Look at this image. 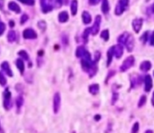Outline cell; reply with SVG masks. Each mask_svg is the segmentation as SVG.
Returning a JSON list of instances; mask_svg holds the SVG:
<instances>
[{"label":"cell","instance_id":"cell-43","mask_svg":"<svg viewBox=\"0 0 154 133\" xmlns=\"http://www.w3.org/2000/svg\"><path fill=\"white\" fill-rule=\"evenodd\" d=\"M3 5H4V1L3 0H0V8H3Z\"/></svg>","mask_w":154,"mask_h":133},{"label":"cell","instance_id":"cell-27","mask_svg":"<svg viewBox=\"0 0 154 133\" xmlns=\"http://www.w3.org/2000/svg\"><path fill=\"white\" fill-rule=\"evenodd\" d=\"M18 55H19L22 59H24V60H26V61L29 60V55H28V54L26 53L25 50L19 51V52H18Z\"/></svg>","mask_w":154,"mask_h":133},{"label":"cell","instance_id":"cell-19","mask_svg":"<svg viewBox=\"0 0 154 133\" xmlns=\"http://www.w3.org/2000/svg\"><path fill=\"white\" fill-rule=\"evenodd\" d=\"M89 92L92 94V95H97L99 92V84L97 83H94L91 84L89 87Z\"/></svg>","mask_w":154,"mask_h":133},{"label":"cell","instance_id":"cell-7","mask_svg":"<svg viewBox=\"0 0 154 133\" xmlns=\"http://www.w3.org/2000/svg\"><path fill=\"white\" fill-rule=\"evenodd\" d=\"M41 6H42V11L43 13L50 12L53 9V6L51 4L50 0H41Z\"/></svg>","mask_w":154,"mask_h":133},{"label":"cell","instance_id":"cell-29","mask_svg":"<svg viewBox=\"0 0 154 133\" xmlns=\"http://www.w3.org/2000/svg\"><path fill=\"white\" fill-rule=\"evenodd\" d=\"M50 2L53 7H56V8H60L62 5V0H50Z\"/></svg>","mask_w":154,"mask_h":133},{"label":"cell","instance_id":"cell-14","mask_svg":"<svg viewBox=\"0 0 154 133\" xmlns=\"http://www.w3.org/2000/svg\"><path fill=\"white\" fill-rule=\"evenodd\" d=\"M142 83V78L139 76H134L131 79V89H134L135 87L141 85Z\"/></svg>","mask_w":154,"mask_h":133},{"label":"cell","instance_id":"cell-33","mask_svg":"<svg viewBox=\"0 0 154 133\" xmlns=\"http://www.w3.org/2000/svg\"><path fill=\"white\" fill-rule=\"evenodd\" d=\"M18 1L22 2L23 4L28 5V6H33L34 5V0H18Z\"/></svg>","mask_w":154,"mask_h":133},{"label":"cell","instance_id":"cell-24","mask_svg":"<svg viewBox=\"0 0 154 133\" xmlns=\"http://www.w3.org/2000/svg\"><path fill=\"white\" fill-rule=\"evenodd\" d=\"M109 3H108V0H103V3H102V12L104 14H107L109 12Z\"/></svg>","mask_w":154,"mask_h":133},{"label":"cell","instance_id":"cell-32","mask_svg":"<svg viewBox=\"0 0 154 133\" xmlns=\"http://www.w3.org/2000/svg\"><path fill=\"white\" fill-rule=\"evenodd\" d=\"M0 84L2 86H5L6 84V79L2 72H0Z\"/></svg>","mask_w":154,"mask_h":133},{"label":"cell","instance_id":"cell-13","mask_svg":"<svg viewBox=\"0 0 154 133\" xmlns=\"http://www.w3.org/2000/svg\"><path fill=\"white\" fill-rule=\"evenodd\" d=\"M1 68H2V71L5 72L7 75H8L9 77H13V72L10 68V66H9V63L8 62H3L1 63Z\"/></svg>","mask_w":154,"mask_h":133},{"label":"cell","instance_id":"cell-41","mask_svg":"<svg viewBox=\"0 0 154 133\" xmlns=\"http://www.w3.org/2000/svg\"><path fill=\"white\" fill-rule=\"evenodd\" d=\"M151 44L154 46V32L152 33V35L151 36Z\"/></svg>","mask_w":154,"mask_h":133},{"label":"cell","instance_id":"cell-25","mask_svg":"<svg viewBox=\"0 0 154 133\" xmlns=\"http://www.w3.org/2000/svg\"><path fill=\"white\" fill-rule=\"evenodd\" d=\"M16 32L13 31V30L9 31L8 34H7V40H8V42L14 43V41H16Z\"/></svg>","mask_w":154,"mask_h":133},{"label":"cell","instance_id":"cell-10","mask_svg":"<svg viewBox=\"0 0 154 133\" xmlns=\"http://www.w3.org/2000/svg\"><path fill=\"white\" fill-rule=\"evenodd\" d=\"M23 36L25 39H34L37 37V34L35 33L34 30H33L32 28H27L24 31Z\"/></svg>","mask_w":154,"mask_h":133},{"label":"cell","instance_id":"cell-9","mask_svg":"<svg viewBox=\"0 0 154 133\" xmlns=\"http://www.w3.org/2000/svg\"><path fill=\"white\" fill-rule=\"evenodd\" d=\"M142 23H143V20L142 18H135L133 23H132V25H133V28L136 34H138L139 32H140L141 28L142 26Z\"/></svg>","mask_w":154,"mask_h":133},{"label":"cell","instance_id":"cell-46","mask_svg":"<svg viewBox=\"0 0 154 133\" xmlns=\"http://www.w3.org/2000/svg\"><path fill=\"white\" fill-rule=\"evenodd\" d=\"M151 12H152V13H154V3L152 4V6H151Z\"/></svg>","mask_w":154,"mask_h":133},{"label":"cell","instance_id":"cell-37","mask_svg":"<svg viewBox=\"0 0 154 133\" xmlns=\"http://www.w3.org/2000/svg\"><path fill=\"white\" fill-rule=\"evenodd\" d=\"M118 97H119V96H118V93H114L113 94V98H112V104H114V103L116 102V101L117 100H118Z\"/></svg>","mask_w":154,"mask_h":133},{"label":"cell","instance_id":"cell-16","mask_svg":"<svg viewBox=\"0 0 154 133\" xmlns=\"http://www.w3.org/2000/svg\"><path fill=\"white\" fill-rule=\"evenodd\" d=\"M8 8L11 10V11H14V13L16 14H19L21 12V8L20 6L16 3V2H10L8 4Z\"/></svg>","mask_w":154,"mask_h":133},{"label":"cell","instance_id":"cell-40","mask_svg":"<svg viewBox=\"0 0 154 133\" xmlns=\"http://www.w3.org/2000/svg\"><path fill=\"white\" fill-rule=\"evenodd\" d=\"M100 1H101V0H89V4L94 6V5H97V4H98Z\"/></svg>","mask_w":154,"mask_h":133},{"label":"cell","instance_id":"cell-45","mask_svg":"<svg viewBox=\"0 0 154 133\" xmlns=\"http://www.w3.org/2000/svg\"><path fill=\"white\" fill-rule=\"evenodd\" d=\"M151 103H152V105L154 107V92H153V96H152V99H151Z\"/></svg>","mask_w":154,"mask_h":133},{"label":"cell","instance_id":"cell-22","mask_svg":"<svg viewBox=\"0 0 154 133\" xmlns=\"http://www.w3.org/2000/svg\"><path fill=\"white\" fill-rule=\"evenodd\" d=\"M23 104H24V98H23V96L19 95L18 97L16 98V109H17V112L18 113L20 112L22 106H23Z\"/></svg>","mask_w":154,"mask_h":133},{"label":"cell","instance_id":"cell-44","mask_svg":"<svg viewBox=\"0 0 154 133\" xmlns=\"http://www.w3.org/2000/svg\"><path fill=\"white\" fill-rule=\"evenodd\" d=\"M9 25H10V26H11V27H13V26H14V22L11 20V21L9 22Z\"/></svg>","mask_w":154,"mask_h":133},{"label":"cell","instance_id":"cell-12","mask_svg":"<svg viewBox=\"0 0 154 133\" xmlns=\"http://www.w3.org/2000/svg\"><path fill=\"white\" fill-rule=\"evenodd\" d=\"M114 56L117 59L121 58L123 54V45H122L121 43L116 44V45L114 46Z\"/></svg>","mask_w":154,"mask_h":133},{"label":"cell","instance_id":"cell-23","mask_svg":"<svg viewBox=\"0 0 154 133\" xmlns=\"http://www.w3.org/2000/svg\"><path fill=\"white\" fill-rule=\"evenodd\" d=\"M16 66L18 70L20 71L21 74H23L24 72H25V63H24V61L21 60V59H18V60H16Z\"/></svg>","mask_w":154,"mask_h":133},{"label":"cell","instance_id":"cell-48","mask_svg":"<svg viewBox=\"0 0 154 133\" xmlns=\"http://www.w3.org/2000/svg\"><path fill=\"white\" fill-rule=\"evenodd\" d=\"M2 130V129H1V125H0V131H1Z\"/></svg>","mask_w":154,"mask_h":133},{"label":"cell","instance_id":"cell-21","mask_svg":"<svg viewBox=\"0 0 154 133\" xmlns=\"http://www.w3.org/2000/svg\"><path fill=\"white\" fill-rule=\"evenodd\" d=\"M70 10L72 16H76L78 13V0H72L70 5Z\"/></svg>","mask_w":154,"mask_h":133},{"label":"cell","instance_id":"cell-26","mask_svg":"<svg viewBox=\"0 0 154 133\" xmlns=\"http://www.w3.org/2000/svg\"><path fill=\"white\" fill-rule=\"evenodd\" d=\"M147 102V98H146L145 95H142V97L139 100V102H138V107L139 108H142V106L145 105V103Z\"/></svg>","mask_w":154,"mask_h":133},{"label":"cell","instance_id":"cell-47","mask_svg":"<svg viewBox=\"0 0 154 133\" xmlns=\"http://www.w3.org/2000/svg\"><path fill=\"white\" fill-rule=\"evenodd\" d=\"M145 133H153V131L151 130H146Z\"/></svg>","mask_w":154,"mask_h":133},{"label":"cell","instance_id":"cell-6","mask_svg":"<svg viewBox=\"0 0 154 133\" xmlns=\"http://www.w3.org/2000/svg\"><path fill=\"white\" fill-rule=\"evenodd\" d=\"M61 99L60 92H56L53 97V112L55 114H57L61 109Z\"/></svg>","mask_w":154,"mask_h":133},{"label":"cell","instance_id":"cell-35","mask_svg":"<svg viewBox=\"0 0 154 133\" xmlns=\"http://www.w3.org/2000/svg\"><path fill=\"white\" fill-rule=\"evenodd\" d=\"M148 34H149V32H145L143 34V35L142 36V41L143 42V43H146V42H147V39H148Z\"/></svg>","mask_w":154,"mask_h":133},{"label":"cell","instance_id":"cell-15","mask_svg":"<svg viewBox=\"0 0 154 133\" xmlns=\"http://www.w3.org/2000/svg\"><path fill=\"white\" fill-rule=\"evenodd\" d=\"M82 20H83V23L85 25H89L91 23L92 21V17L90 16V14L87 12V11H84L82 13Z\"/></svg>","mask_w":154,"mask_h":133},{"label":"cell","instance_id":"cell-18","mask_svg":"<svg viewBox=\"0 0 154 133\" xmlns=\"http://www.w3.org/2000/svg\"><path fill=\"white\" fill-rule=\"evenodd\" d=\"M114 55V46L110 47L108 49V52H107V63H106V65L109 66L112 63V60H113V56Z\"/></svg>","mask_w":154,"mask_h":133},{"label":"cell","instance_id":"cell-20","mask_svg":"<svg viewBox=\"0 0 154 133\" xmlns=\"http://www.w3.org/2000/svg\"><path fill=\"white\" fill-rule=\"evenodd\" d=\"M69 20V14L66 11H62L59 14V21L61 23H66Z\"/></svg>","mask_w":154,"mask_h":133},{"label":"cell","instance_id":"cell-34","mask_svg":"<svg viewBox=\"0 0 154 133\" xmlns=\"http://www.w3.org/2000/svg\"><path fill=\"white\" fill-rule=\"evenodd\" d=\"M5 30V25L3 22H0V35H2Z\"/></svg>","mask_w":154,"mask_h":133},{"label":"cell","instance_id":"cell-8","mask_svg":"<svg viewBox=\"0 0 154 133\" xmlns=\"http://www.w3.org/2000/svg\"><path fill=\"white\" fill-rule=\"evenodd\" d=\"M100 24H101V17L97 16L96 19H95V23L93 26L91 27V34L96 35L99 32V28H100Z\"/></svg>","mask_w":154,"mask_h":133},{"label":"cell","instance_id":"cell-4","mask_svg":"<svg viewBox=\"0 0 154 133\" xmlns=\"http://www.w3.org/2000/svg\"><path fill=\"white\" fill-rule=\"evenodd\" d=\"M135 62V59L133 55H131L129 57H127L125 60L123 61V63H122V65L120 66V71L121 72H126L128 71L132 66H134Z\"/></svg>","mask_w":154,"mask_h":133},{"label":"cell","instance_id":"cell-49","mask_svg":"<svg viewBox=\"0 0 154 133\" xmlns=\"http://www.w3.org/2000/svg\"><path fill=\"white\" fill-rule=\"evenodd\" d=\"M73 133H76V132H75V131H74V132H73Z\"/></svg>","mask_w":154,"mask_h":133},{"label":"cell","instance_id":"cell-3","mask_svg":"<svg viewBox=\"0 0 154 133\" xmlns=\"http://www.w3.org/2000/svg\"><path fill=\"white\" fill-rule=\"evenodd\" d=\"M128 6H129V0H119L114 10L116 16H121V14L126 10Z\"/></svg>","mask_w":154,"mask_h":133},{"label":"cell","instance_id":"cell-38","mask_svg":"<svg viewBox=\"0 0 154 133\" xmlns=\"http://www.w3.org/2000/svg\"><path fill=\"white\" fill-rule=\"evenodd\" d=\"M26 20H28V16L25 14H23V16H22V17H21V24H22V25L25 24Z\"/></svg>","mask_w":154,"mask_h":133},{"label":"cell","instance_id":"cell-30","mask_svg":"<svg viewBox=\"0 0 154 133\" xmlns=\"http://www.w3.org/2000/svg\"><path fill=\"white\" fill-rule=\"evenodd\" d=\"M101 37H102V39H104L105 41H108V39H109V31L107 30V29L102 31Z\"/></svg>","mask_w":154,"mask_h":133},{"label":"cell","instance_id":"cell-2","mask_svg":"<svg viewBox=\"0 0 154 133\" xmlns=\"http://www.w3.org/2000/svg\"><path fill=\"white\" fill-rule=\"evenodd\" d=\"M3 105L5 110H9L13 107L12 101V93L9 91V89H5L3 93Z\"/></svg>","mask_w":154,"mask_h":133},{"label":"cell","instance_id":"cell-42","mask_svg":"<svg viewBox=\"0 0 154 133\" xmlns=\"http://www.w3.org/2000/svg\"><path fill=\"white\" fill-rule=\"evenodd\" d=\"M94 119H95V121H99L101 120V116H100L99 114L95 115V118H94Z\"/></svg>","mask_w":154,"mask_h":133},{"label":"cell","instance_id":"cell-28","mask_svg":"<svg viewBox=\"0 0 154 133\" xmlns=\"http://www.w3.org/2000/svg\"><path fill=\"white\" fill-rule=\"evenodd\" d=\"M89 34H91V27H90V28H87L86 30H85V32L83 33V36H82V37H83L85 43L87 42V38H89Z\"/></svg>","mask_w":154,"mask_h":133},{"label":"cell","instance_id":"cell-36","mask_svg":"<svg viewBox=\"0 0 154 133\" xmlns=\"http://www.w3.org/2000/svg\"><path fill=\"white\" fill-rule=\"evenodd\" d=\"M38 25H39V27L42 29V30H44V29L46 28V24H45L44 21H40L39 24H38Z\"/></svg>","mask_w":154,"mask_h":133},{"label":"cell","instance_id":"cell-39","mask_svg":"<svg viewBox=\"0 0 154 133\" xmlns=\"http://www.w3.org/2000/svg\"><path fill=\"white\" fill-rule=\"evenodd\" d=\"M99 58H100V53H99V52H97L96 54H95V61L98 62L99 61Z\"/></svg>","mask_w":154,"mask_h":133},{"label":"cell","instance_id":"cell-31","mask_svg":"<svg viewBox=\"0 0 154 133\" xmlns=\"http://www.w3.org/2000/svg\"><path fill=\"white\" fill-rule=\"evenodd\" d=\"M139 129H140V124H139L138 121H136V122L134 124L133 128H132V132H131V133H138Z\"/></svg>","mask_w":154,"mask_h":133},{"label":"cell","instance_id":"cell-11","mask_svg":"<svg viewBox=\"0 0 154 133\" xmlns=\"http://www.w3.org/2000/svg\"><path fill=\"white\" fill-rule=\"evenodd\" d=\"M144 84H145V88H144V91L146 92H151V88H152V79L151 76L147 74L144 77Z\"/></svg>","mask_w":154,"mask_h":133},{"label":"cell","instance_id":"cell-1","mask_svg":"<svg viewBox=\"0 0 154 133\" xmlns=\"http://www.w3.org/2000/svg\"><path fill=\"white\" fill-rule=\"evenodd\" d=\"M119 43H121L122 45L125 46L128 52H132L134 47V36H132L128 32L123 33L118 39H117Z\"/></svg>","mask_w":154,"mask_h":133},{"label":"cell","instance_id":"cell-17","mask_svg":"<svg viewBox=\"0 0 154 133\" xmlns=\"http://www.w3.org/2000/svg\"><path fill=\"white\" fill-rule=\"evenodd\" d=\"M151 63L150 61H144L140 65V69L142 72H148L151 70Z\"/></svg>","mask_w":154,"mask_h":133},{"label":"cell","instance_id":"cell-5","mask_svg":"<svg viewBox=\"0 0 154 133\" xmlns=\"http://www.w3.org/2000/svg\"><path fill=\"white\" fill-rule=\"evenodd\" d=\"M76 56L78 58L83 59V58H91V55L89 54V52H87V50L84 46H78L76 50Z\"/></svg>","mask_w":154,"mask_h":133}]
</instances>
